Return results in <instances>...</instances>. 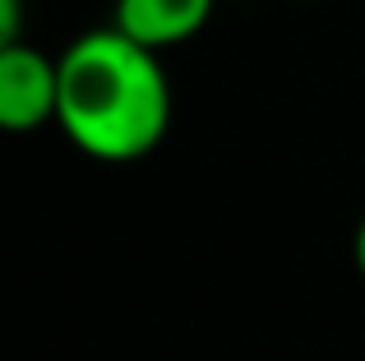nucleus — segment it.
<instances>
[{"instance_id":"f257e3e1","label":"nucleus","mask_w":365,"mask_h":361,"mask_svg":"<svg viewBox=\"0 0 365 361\" xmlns=\"http://www.w3.org/2000/svg\"><path fill=\"white\" fill-rule=\"evenodd\" d=\"M56 61V126L79 153L98 163H134L162 144L171 126V83L162 70V51L134 42L111 24L74 37Z\"/></svg>"},{"instance_id":"7ed1b4c3","label":"nucleus","mask_w":365,"mask_h":361,"mask_svg":"<svg viewBox=\"0 0 365 361\" xmlns=\"http://www.w3.org/2000/svg\"><path fill=\"white\" fill-rule=\"evenodd\" d=\"M208 19L213 0H116V28L153 51L190 42Z\"/></svg>"},{"instance_id":"f03ea898","label":"nucleus","mask_w":365,"mask_h":361,"mask_svg":"<svg viewBox=\"0 0 365 361\" xmlns=\"http://www.w3.org/2000/svg\"><path fill=\"white\" fill-rule=\"evenodd\" d=\"M61 107V61L28 42L0 46V126L28 135L56 121Z\"/></svg>"},{"instance_id":"39448f33","label":"nucleus","mask_w":365,"mask_h":361,"mask_svg":"<svg viewBox=\"0 0 365 361\" xmlns=\"http://www.w3.org/2000/svg\"><path fill=\"white\" fill-rule=\"evenodd\" d=\"M351 255H356V273L365 278V218H361V227H356V241H351Z\"/></svg>"},{"instance_id":"20e7f679","label":"nucleus","mask_w":365,"mask_h":361,"mask_svg":"<svg viewBox=\"0 0 365 361\" xmlns=\"http://www.w3.org/2000/svg\"><path fill=\"white\" fill-rule=\"evenodd\" d=\"M24 0H0V46L9 42H24V33H19V14H24Z\"/></svg>"}]
</instances>
